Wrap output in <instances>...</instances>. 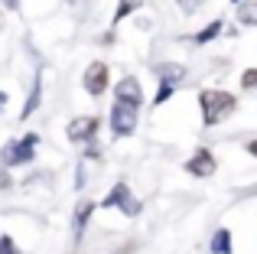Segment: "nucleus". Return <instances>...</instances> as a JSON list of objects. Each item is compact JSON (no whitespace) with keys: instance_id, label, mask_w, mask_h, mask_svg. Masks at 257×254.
<instances>
[{"instance_id":"f257e3e1","label":"nucleus","mask_w":257,"mask_h":254,"mask_svg":"<svg viewBox=\"0 0 257 254\" xmlns=\"http://www.w3.org/2000/svg\"><path fill=\"white\" fill-rule=\"evenodd\" d=\"M199 108H202V124L215 127L218 121H225V117L238 108V98L228 95V91H218V88H205L199 95Z\"/></svg>"},{"instance_id":"f03ea898","label":"nucleus","mask_w":257,"mask_h":254,"mask_svg":"<svg viewBox=\"0 0 257 254\" xmlns=\"http://www.w3.org/2000/svg\"><path fill=\"white\" fill-rule=\"evenodd\" d=\"M36 144H39L36 134H26L23 140H10V144L0 150V163H4V166H23V163H30V160L36 157Z\"/></svg>"},{"instance_id":"7ed1b4c3","label":"nucleus","mask_w":257,"mask_h":254,"mask_svg":"<svg viewBox=\"0 0 257 254\" xmlns=\"http://www.w3.org/2000/svg\"><path fill=\"white\" fill-rule=\"evenodd\" d=\"M101 209H120L124 215H140V202L134 199V192L127 189V183H114V189L101 199Z\"/></svg>"},{"instance_id":"20e7f679","label":"nucleus","mask_w":257,"mask_h":254,"mask_svg":"<svg viewBox=\"0 0 257 254\" xmlns=\"http://www.w3.org/2000/svg\"><path fill=\"white\" fill-rule=\"evenodd\" d=\"M157 75H160V91H157V98H153V104H163L166 98L173 95V88H179V85H182L186 69L176 65V62H163V65H157Z\"/></svg>"},{"instance_id":"39448f33","label":"nucleus","mask_w":257,"mask_h":254,"mask_svg":"<svg viewBox=\"0 0 257 254\" xmlns=\"http://www.w3.org/2000/svg\"><path fill=\"white\" fill-rule=\"evenodd\" d=\"M111 131H114V137H131V134L137 131V108H127V104L114 101V108H111Z\"/></svg>"},{"instance_id":"423d86ee","label":"nucleus","mask_w":257,"mask_h":254,"mask_svg":"<svg viewBox=\"0 0 257 254\" xmlns=\"http://www.w3.org/2000/svg\"><path fill=\"white\" fill-rule=\"evenodd\" d=\"M114 101L117 104H127V108H140L144 104V91H140V82L134 75L120 78L117 85H114Z\"/></svg>"},{"instance_id":"0eeeda50","label":"nucleus","mask_w":257,"mask_h":254,"mask_svg":"<svg viewBox=\"0 0 257 254\" xmlns=\"http://www.w3.org/2000/svg\"><path fill=\"white\" fill-rule=\"evenodd\" d=\"M186 173H192V176H199V179L212 176V173H215V157H212V150H195L192 157L186 160Z\"/></svg>"},{"instance_id":"6e6552de","label":"nucleus","mask_w":257,"mask_h":254,"mask_svg":"<svg viewBox=\"0 0 257 254\" xmlns=\"http://www.w3.org/2000/svg\"><path fill=\"white\" fill-rule=\"evenodd\" d=\"M107 88V65L104 62H91L85 69V91L88 95H101Z\"/></svg>"},{"instance_id":"1a4fd4ad","label":"nucleus","mask_w":257,"mask_h":254,"mask_svg":"<svg viewBox=\"0 0 257 254\" xmlns=\"http://www.w3.org/2000/svg\"><path fill=\"white\" fill-rule=\"evenodd\" d=\"M101 121L98 117H75V121L69 124V140H75V144H82V140H91L94 134H98Z\"/></svg>"},{"instance_id":"9d476101","label":"nucleus","mask_w":257,"mask_h":254,"mask_svg":"<svg viewBox=\"0 0 257 254\" xmlns=\"http://www.w3.org/2000/svg\"><path fill=\"white\" fill-rule=\"evenodd\" d=\"M43 104V75H36L33 78V91H30V101L23 104V111H20V121H26V117L33 114V111Z\"/></svg>"},{"instance_id":"9b49d317","label":"nucleus","mask_w":257,"mask_h":254,"mask_svg":"<svg viewBox=\"0 0 257 254\" xmlns=\"http://www.w3.org/2000/svg\"><path fill=\"white\" fill-rule=\"evenodd\" d=\"M91 212H94V202H78V212H75V241H82V235H85V225H88V218H91Z\"/></svg>"},{"instance_id":"f8f14e48","label":"nucleus","mask_w":257,"mask_h":254,"mask_svg":"<svg viewBox=\"0 0 257 254\" xmlns=\"http://www.w3.org/2000/svg\"><path fill=\"white\" fill-rule=\"evenodd\" d=\"M212 254H231V231L218 228L212 235Z\"/></svg>"},{"instance_id":"ddd939ff","label":"nucleus","mask_w":257,"mask_h":254,"mask_svg":"<svg viewBox=\"0 0 257 254\" xmlns=\"http://www.w3.org/2000/svg\"><path fill=\"white\" fill-rule=\"evenodd\" d=\"M254 20H257V4H254V0H247V4L238 10V23H244V26H254Z\"/></svg>"},{"instance_id":"4468645a","label":"nucleus","mask_w":257,"mask_h":254,"mask_svg":"<svg viewBox=\"0 0 257 254\" xmlns=\"http://www.w3.org/2000/svg\"><path fill=\"white\" fill-rule=\"evenodd\" d=\"M140 4H144V0H120V4H117V13H114V26H117L120 20L127 17V13H134V10H137Z\"/></svg>"},{"instance_id":"2eb2a0df","label":"nucleus","mask_w":257,"mask_h":254,"mask_svg":"<svg viewBox=\"0 0 257 254\" xmlns=\"http://www.w3.org/2000/svg\"><path fill=\"white\" fill-rule=\"evenodd\" d=\"M221 26H225V20H215V23L212 26H208V30H202V33H195V43H208V39H215V36H218V33H221Z\"/></svg>"},{"instance_id":"dca6fc26","label":"nucleus","mask_w":257,"mask_h":254,"mask_svg":"<svg viewBox=\"0 0 257 254\" xmlns=\"http://www.w3.org/2000/svg\"><path fill=\"white\" fill-rule=\"evenodd\" d=\"M0 254H20V251H17V244H13V238H10V235H0Z\"/></svg>"},{"instance_id":"f3484780","label":"nucleus","mask_w":257,"mask_h":254,"mask_svg":"<svg viewBox=\"0 0 257 254\" xmlns=\"http://www.w3.org/2000/svg\"><path fill=\"white\" fill-rule=\"evenodd\" d=\"M176 4H179L182 13H195V10L202 7V0H176Z\"/></svg>"},{"instance_id":"a211bd4d","label":"nucleus","mask_w":257,"mask_h":254,"mask_svg":"<svg viewBox=\"0 0 257 254\" xmlns=\"http://www.w3.org/2000/svg\"><path fill=\"white\" fill-rule=\"evenodd\" d=\"M241 85H244V88H254L257 85V69H247L244 75H241Z\"/></svg>"},{"instance_id":"6ab92c4d","label":"nucleus","mask_w":257,"mask_h":254,"mask_svg":"<svg viewBox=\"0 0 257 254\" xmlns=\"http://www.w3.org/2000/svg\"><path fill=\"white\" fill-rule=\"evenodd\" d=\"M4 108H7V91L0 88V111H4Z\"/></svg>"},{"instance_id":"aec40b11","label":"nucleus","mask_w":257,"mask_h":254,"mask_svg":"<svg viewBox=\"0 0 257 254\" xmlns=\"http://www.w3.org/2000/svg\"><path fill=\"white\" fill-rule=\"evenodd\" d=\"M4 7H10V10H17V7H20V0H4Z\"/></svg>"},{"instance_id":"412c9836","label":"nucleus","mask_w":257,"mask_h":254,"mask_svg":"<svg viewBox=\"0 0 257 254\" xmlns=\"http://www.w3.org/2000/svg\"><path fill=\"white\" fill-rule=\"evenodd\" d=\"M234 4H238V0H234Z\"/></svg>"}]
</instances>
